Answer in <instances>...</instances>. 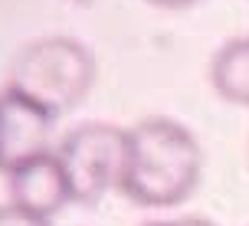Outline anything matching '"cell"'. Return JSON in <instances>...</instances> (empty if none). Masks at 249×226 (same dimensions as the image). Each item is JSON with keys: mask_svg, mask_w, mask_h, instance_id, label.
<instances>
[{"mask_svg": "<svg viewBox=\"0 0 249 226\" xmlns=\"http://www.w3.org/2000/svg\"><path fill=\"white\" fill-rule=\"evenodd\" d=\"M200 171L203 151L194 131L167 115H151L128 128V154L118 190L138 207L167 210L197 190Z\"/></svg>", "mask_w": 249, "mask_h": 226, "instance_id": "cell-1", "label": "cell"}, {"mask_svg": "<svg viewBox=\"0 0 249 226\" xmlns=\"http://www.w3.org/2000/svg\"><path fill=\"white\" fill-rule=\"evenodd\" d=\"M95 82V56L75 36H39L17 52L7 88L53 118L79 108Z\"/></svg>", "mask_w": 249, "mask_h": 226, "instance_id": "cell-2", "label": "cell"}, {"mask_svg": "<svg viewBox=\"0 0 249 226\" xmlns=\"http://www.w3.org/2000/svg\"><path fill=\"white\" fill-rule=\"evenodd\" d=\"M56 154L69 180L72 203L95 207L108 190H118L122 184L128 128H118L112 122H82L62 135Z\"/></svg>", "mask_w": 249, "mask_h": 226, "instance_id": "cell-3", "label": "cell"}, {"mask_svg": "<svg viewBox=\"0 0 249 226\" xmlns=\"http://www.w3.org/2000/svg\"><path fill=\"white\" fill-rule=\"evenodd\" d=\"M53 122L56 118L50 112L17 95L13 88H3L0 92V174H13L30 157L50 151Z\"/></svg>", "mask_w": 249, "mask_h": 226, "instance_id": "cell-4", "label": "cell"}, {"mask_svg": "<svg viewBox=\"0 0 249 226\" xmlns=\"http://www.w3.org/2000/svg\"><path fill=\"white\" fill-rule=\"evenodd\" d=\"M7 193H10L13 207H20L39 220H50L66 203H72L69 180H66L56 151H43L26 164H20L13 174H7Z\"/></svg>", "mask_w": 249, "mask_h": 226, "instance_id": "cell-5", "label": "cell"}, {"mask_svg": "<svg viewBox=\"0 0 249 226\" xmlns=\"http://www.w3.org/2000/svg\"><path fill=\"white\" fill-rule=\"evenodd\" d=\"M210 86L230 105L249 108V33L226 39L210 59Z\"/></svg>", "mask_w": 249, "mask_h": 226, "instance_id": "cell-6", "label": "cell"}, {"mask_svg": "<svg viewBox=\"0 0 249 226\" xmlns=\"http://www.w3.org/2000/svg\"><path fill=\"white\" fill-rule=\"evenodd\" d=\"M0 226H50V220H39L13 203H0Z\"/></svg>", "mask_w": 249, "mask_h": 226, "instance_id": "cell-7", "label": "cell"}, {"mask_svg": "<svg viewBox=\"0 0 249 226\" xmlns=\"http://www.w3.org/2000/svg\"><path fill=\"white\" fill-rule=\"evenodd\" d=\"M141 226H216L207 216H180V220H148Z\"/></svg>", "mask_w": 249, "mask_h": 226, "instance_id": "cell-8", "label": "cell"}, {"mask_svg": "<svg viewBox=\"0 0 249 226\" xmlns=\"http://www.w3.org/2000/svg\"><path fill=\"white\" fill-rule=\"evenodd\" d=\"M151 7H161V10H184V7H194L200 0H144Z\"/></svg>", "mask_w": 249, "mask_h": 226, "instance_id": "cell-9", "label": "cell"}]
</instances>
